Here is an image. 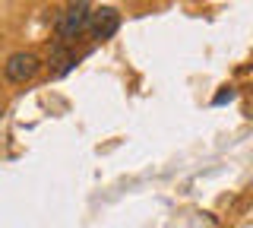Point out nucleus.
<instances>
[{"label":"nucleus","mask_w":253,"mask_h":228,"mask_svg":"<svg viewBox=\"0 0 253 228\" xmlns=\"http://www.w3.org/2000/svg\"><path fill=\"white\" fill-rule=\"evenodd\" d=\"M89 0H73V3H67V10L57 16V26H54V32H57V45H70L73 38H79L85 32V26H89Z\"/></svg>","instance_id":"nucleus-1"},{"label":"nucleus","mask_w":253,"mask_h":228,"mask_svg":"<svg viewBox=\"0 0 253 228\" xmlns=\"http://www.w3.org/2000/svg\"><path fill=\"white\" fill-rule=\"evenodd\" d=\"M38 70H42V57L32 54V51H16L3 64V73H6L10 83H26V80H32V76L38 73Z\"/></svg>","instance_id":"nucleus-2"},{"label":"nucleus","mask_w":253,"mask_h":228,"mask_svg":"<svg viewBox=\"0 0 253 228\" xmlns=\"http://www.w3.org/2000/svg\"><path fill=\"white\" fill-rule=\"evenodd\" d=\"M85 29L92 32L95 42H108V38L121 29V13H117L114 6H101V10L89 13V26Z\"/></svg>","instance_id":"nucleus-3"},{"label":"nucleus","mask_w":253,"mask_h":228,"mask_svg":"<svg viewBox=\"0 0 253 228\" xmlns=\"http://www.w3.org/2000/svg\"><path fill=\"white\" fill-rule=\"evenodd\" d=\"M76 51H70V45H54L51 57H47V70H51L54 80H63V76L70 73V70L76 67Z\"/></svg>","instance_id":"nucleus-4"},{"label":"nucleus","mask_w":253,"mask_h":228,"mask_svg":"<svg viewBox=\"0 0 253 228\" xmlns=\"http://www.w3.org/2000/svg\"><path fill=\"white\" fill-rule=\"evenodd\" d=\"M237 98V89H234V86H221V89L215 92V98H212V105H228V101H234Z\"/></svg>","instance_id":"nucleus-5"},{"label":"nucleus","mask_w":253,"mask_h":228,"mask_svg":"<svg viewBox=\"0 0 253 228\" xmlns=\"http://www.w3.org/2000/svg\"><path fill=\"white\" fill-rule=\"evenodd\" d=\"M0 114H3V105H0Z\"/></svg>","instance_id":"nucleus-6"}]
</instances>
